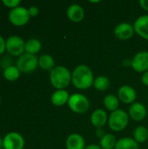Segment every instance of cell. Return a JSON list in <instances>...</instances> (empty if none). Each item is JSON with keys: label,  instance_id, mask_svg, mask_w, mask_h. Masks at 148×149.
Listing matches in <instances>:
<instances>
[{"label": "cell", "instance_id": "11", "mask_svg": "<svg viewBox=\"0 0 148 149\" xmlns=\"http://www.w3.org/2000/svg\"><path fill=\"white\" fill-rule=\"evenodd\" d=\"M147 109L143 103L134 102L128 109V116L134 121H141L146 119Z\"/></svg>", "mask_w": 148, "mask_h": 149}, {"label": "cell", "instance_id": "32", "mask_svg": "<svg viewBox=\"0 0 148 149\" xmlns=\"http://www.w3.org/2000/svg\"><path fill=\"white\" fill-rule=\"evenodd\" d=\"M85 149H102L100 148L99 145H97V144H91V145H88L85 147Z\"/></svg>", "mask_w": 148, "mask_h": 149}, {"label": "cell", "instance_id": "3", "mask_svg": "<svg viewBox=\"0 0 148 149\" xmlns=\"http://www.w3.org/2000/svg\"><path fill=\"white\" fill-rule=\"evenodd\" d=\"M129 116L128 113L123 109H118L108 117V126L109 128L113 132L123 131L128 125Z\"/></svg>", "mask_w": 148, "mask_h": 149}, {"label": "cell", "instance_id": "16", "mask_svg": "<svg viewBox=\"0 0 148 149\" xmlns=\"http://www.w3.org/2000/svg\"><path fill=\"white\" fill-rule=\"evenodd\" d=\"M66 149H85V141L82 135L79 134H71L65 141Z\"/></svg>", "mask_w": 148, "mask_h": 149}, {"label": "cell", "instance_id": "17", "mask_svg": "<svg viewBox=\"0 0 148 149\" xmlns=\"http://www.w3.org/2000/svg\"><path fill=\"white\" fill-rule=\"evenodd\" d=\"M70 96L66 90H56L51 96V102L55 107H63L68 103Z\"/></svg>", "mask_w": 148, "mask_h": 149}, {"label": "cell", "instance_id": "8", "mask_svg": "<svg viewBox=\"0 0 148 149\" xmlns=\"http://www.w3.org/2000/svg\"><path fill=\"white\" fill-rule=\"evenodd\" d=\"M3 146L4 149H24V139L20 134L10 132L3 139Z\"/></svg>", "mask_w": 148, "mask_h": 149}, {"label": "cell", "instance_id": "22", "mask_svg": "<svg viewBox=\"0 0 148 149\" xmlns=\"http://www.w3.org/2000/svg\"><path fill=\"white\" fill-rule=\"evenodd\" d=\"M110 79L107 77L100 75L94 79L93 87L99 92H104L110 87Z\"/></svg>", "mask_w": 148, "mask_h": 149}, {"label": "cell", "instance_id": "10", "mask_svg": "<svg viewBox=\"0 0 148 149\" xmlns=\"http://www.w3.org/2000/svg\"><path fill=\"white\" fill-rule=\"evenodd\" d=\"M118 98L120 101L124 104H133L137 99V93L135 89L130 86L124 85L118 90Z\"/></svg>", "mask_w": 148, "mask_h": 149}, {"label": "cell", "instance_id": "19", "mask_svg": "<svg viewBox=\"0 0 148 149\" xmlns=\"http://www.w3.org/2000/svg\"><path fill=\"white\" fill-rule=\"evenodd\" d=\"M38 65L45 71H51L55 67V60L50 54H43L38 58Z\"/></svg>", "mask_w": 148, "mask_h": 149}, {"label": "cell", "instance_id": "28", "mask_svg": "<svg viewBox=\"0 0 148 149\" xmlns=\"http://www.w3.org/2000/svg\"><path fill=\"white\" fill-rule=\"evenodd\" d=\"M6 50V40L0 35V55L4 52Z\"/></svg>", "mask_w": 148, "mask_h": 149}, {"label": "cell", "instance_id": "24", "mask_svg": "<svg viewBox=\"0 0 148 149\" xmlns=\"http://www.w3.org/2000/svg\"><path fill=\"white\" fill-rule=\"evenodd\" d=\"M42 45L38 39L31 38L25 42V52L35 55L41 50Z\"/></svg>", "mask_w": 148, "mask_h": 149}, {"label": "cell", "instance_id": "23", "mask_svg": "<svg viewBox=\"0 0 148 149\" xmlns=\"http://www.w3.org/2000/svg\"><path fill=\"white\" fill-rule=\"evenodd\" d=\"M133 139L139 144L144 143L148 139V129L144 126H139L133 132Z\"/></svg>", "mask_w": 148, "mask_h": 149}, {"label": "cell", "instance_id": "5", "mask_svg": "<svg viewBox=\"0 0 148 149\" xmlns=\"http://www.w3.org/2000/svg\"><path fill=\"white\" fill-rule=\"evenodd\" d=\"M38 65V58H37V56L26 52L22 54L17 61V67L21 72L24 73H30L34 72L37 69Z\"/></svg>", "mask_w": 148, "mask_h": 149}, {"label": "cell", "instance_id": "31", "mask_svg": "<svg viewBox=\"0 0 148 149\" xmlns=\"http://www.w3.org/2000/svg\"><path fill=\"white\" fill-rule=\"evenodd\" d=\"M140 5L143 10L148 11V0H140Z\"/></svg>", "mask_w": 148, "mask_h": 149}, {"label": "cell", "instance_id": "18", "mask_svg": "<svg viewBox=\"0 0 148 149\" xmlns=\"http://www.w3.org/2000/svg\"><path fill=\"white\" fill-rule=\"evenodd\" d=\"M114 149H139V143L133 138L124 137L117 141Z\"/></svg>", "mask_w": 148, "mask_h": 149}, {"label": "cell", "instance_id": "12", "mask_svg": "<svg viewBox=\"0 0 148 149\" xmlns=\"http://www.w3.org/2000/svg\"><path fill=\"white\" fill-rule=\"evenodd\" d=\"M135 33L133 25L129 23H120L114 28V35L120 40L130 39Z\"/></svg>", "mask_w": 148, "mask_h": 149}, {"label": "cell", "instance_id": "33", "mask_svg": "<svg viewBox=\"0 0 148 149\" xmlns=\"http://www.w3.org/2000/svg\"><path fill=\"white\" fill-rule=\"evenodd\" d=\"M3 148V139L0 137V149Z\"/></svg>", "mask_w": 148, "mask_h": 149}, {"label": "cell", "instance_id": "14", "mask_svg": "<svg viewBox=\"0 0 148 149\" xmlns=\"http://www.w3.org/2000/svg\"><path fill=\"white\" fill-rule=\"evenodd\" d=\"M66 15L69 20H71L72 22L79 23L85 17V10L81 5L78 3H73L67 8Z\"/></svg>", "mask_w": 148, "mask_h": 149}, {"label": "cell", "instance_id": "30", "mask_svg": "<svg viewBox=\"0 0 148 149\" xmlns=\"http://www.w3.org/2000/svg\"><path fill=\"white\" fill-rule=\"evenodd\" d=\"M141 82L146 86H148V71H147L146 72H144L142 74V76H141Z\"/></svg>", "mask_w": 148, "mask_h": 149}, {"label": "cell", "instance_id": "29", "mask_svg": "<svg viewBox=\"0 0 148 149\" xmlns=\"http://www.w3.org/2000/svg\"><path fill=\"white\" fill-rule=\"evenodd\" d=\"M105 134H106V133H105L103 127H99V128L96 129V136H97L99 140L102 139V138L105 136Z\"/></svg>", "mask_w": 148, "mask_h": 149}, {"label": "cell", "instance_id": "34", "mask_svg": "<svg viewBox=\"0 0 148 149\" xmlns=\"http://www.w3.org/2000/svg\"><path fill=\"white\" fill-rule=\"evenodd\" d=\"M89 2H90L91 3H99L100 1H99V0H97V1H92V0H90Z\"/></svg>", "mask_w": 148, "mask_h": 149}, {"label": "cell", "instance_id": "1", "mask_svg": "<svg viewBox=\"0 0 148 149\" xmlns=\"http://www.w3.org/2000/svg\"><path fill=\"white\" fill-rule=\"evenodd\" d=\"M94 75L92 69L85 65H79L72 72V84L79 90H86L93 86Z\"/></svg>", "mask_w": 148, "mask_h": 149}, {"label": "cell", "instance_id": "7", "mask_svg": "<svg viewBox=\"0 0 148 149\" xmlns=\"http://www.w3.org/2000/svg\"><path fill=\"white\" fill-rule=\"evenodd\" d=\"M6 51L12 56H21L25 51V42L18 36H10L6 39Z\"/></svg>", "mask_w": 148, "mask_h": 149}, {"label": "cell", "instance_id": "6", "mask_svg": "<svg viewBox=\"0 0 148 149\" xmlns=\"http://www.w3.org/2000/svg\"><path fill=\"white\" fill-rule=\"evenodd\" d=\"M8 17L9 21L12 24L16 26H22L30 21L31 16L29 14L28 9L23 6H17L10 10Z\"/></svg>", "mask_w": 148, "mask_h": 149}, {"label": "cell", "instance_id": "2", "mask_svg": "<svg viewBox=\"0 0 148 149\" xmlns=\"http://www.w3.org/2000/svg\"><path fill=\"white\" fill-rule=\"evenodd\" d=\"M50 81L56 90H65L72 83V73L70 70L65 66H55L50 72Z\"/></svg>", "mask_w": 148, "mask_h": 149}, {"label": "cell", "instance_id": "20", "mask_svg": "<svg viewBox=\"0 0 148 149\" xmlns=\"http://www.w3.org/2000/svg\"><path fill=\"white\" fill-rule=\"evenodd\" d=\"M104 106L105 107L110 111V112H114L119 109L120 106V100L118 96L114 94H108L104 98Z\"/></svg>", "mask_w": 148, "mask_h": 149}, {"label": "cell", "instance_id": "27", "mask_svg": "<svg viewBox=\"0 0 148 149\" xmlns=\"http://www.w3.org/2000/svg\"><path fill=\"white\" fill-rule=\"evenodd\" d=\"M28 11L31 17H37L39 13V10L37 6H31L28 9Z\"/></svg>", "mask_w": 148, "mask_h": 149}, {"label": "cell", "instance_id": "15", "mask_svg": "<svg viewBox=\"0 0 148 149\" xmlns=\"http://www.w3.org/2000/svg\"><path fill=\"white\" fill-rule=\"evenodd\" d=\"M108 122V116L104 109H95L91 114V123L96 128L103 127Z\"/></svg>", "mask_w": 148, "mask_h": 149}, {"label": "cell", "instance_id": "25", "mask_svg": "<svg viewBox=\"0 0 148 149\" xmlns=\"http://www.w3.org/2000/svg\"><path fill=\"white\" fill-rule=\"evenodd\" d=\"M20 72H21L19 71V69L17 66L10 65L3 70V75L4 79L9 81H15L19 78Z\"/></svg>", "mask_w": 148, "mask_h": 149}, {"label": "cell", "instance_id": "26", "mask_svg": "<svg viewBox=\"0 0 148 149\" xmlns=\"http://www.w3.org/2000/svg\"><path fill=\"white\" fill-rule=\"evenodd\" d=\"M2 3L8 8L14 9L20 4V0H3Z\"/></svg>", "mask_w": 148, "mask_h": 149}, {"label": "cell", "instance_id": "35", "mask_svg": "<svg viewBox=\"0 0 148 149\" xmlns=\"http://www.w3.org/2000/svg\"><path fill=\"white\" fill-rule=\"evenodd\" d=\"M0 104H1V100H0Z\"/></svg>", "mask_w": 148, "mask_h": 149}, {"label": "cell", "instance_id": "13", "mask_svg": "<svg viewBox=\"0 0 148 149\" xmlns=\"http://www.w3.org/2000/svg\"><path fill=\"white\" fill-rule=\"evenodd\" d=\"M133 28L137 35L148 40V15L139 17L133 24Z\"/></svg>", "mask_w": 148, "mask_h": 149}, {"label": "cell", "instance_id": "9", "mask_svg": "<svg viewBox=\"0 0 148 149\" xmlns=\"http://www.w3.org/2000/svg\"><path fill=\"white\" fill-rule=\"evenodd\" d=\"M131 66L136 72L144 73L148 71V52H137L131 60Z\"/></svg>", "mask_w": 148, "mask_h": 149}, {"label": "cell", "instance_id": "21", "mask_svg": "<svg viewBox=\"0 0 148 149\" xmlns=\"http://www.w3.org/2000/svg\"><path fill=\"white\" fill-rule=\"evenodd\" d=\"M117 141L113 134H106L105 136L99 140V146L102 149H114Z\"/></svg>", "mask_w": 148, "mask_h": 149}, {"label": "cell", "instance_id": "4", "mask_svg": "<svg viewBox=\"0 0 148 149\" xmlns=\"http://www.w3.org/2000/svg\"><path fill=\"white\" fill-rule=\"evenodd\" d=\"M67 105L73 113L78 114L85 113L90 108V101L88 98L82 93L71 94Z\"/></svg>", "mask_w": 148, "mask_h": 149}]
</instances>
